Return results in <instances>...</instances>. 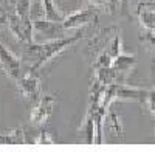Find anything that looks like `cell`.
I'll return each mask as SVG.
<instances>
[{
	"instance_id": "obj_1",
	"label": "cell",
	"mask_w": 155,
	"mask_h": 152,
	"mask_svg": "<svg viewBox=\"0 0 155 152\" xmlns=\"http://www.w3.org/2000/svg\"><path fill=\"white\" fill-rule=\"evenodd\" d=\"M84 37L82 31H78L71 36H65V37H59V39H51L45 44H25V53H23V59L31 61V65L28 68L30 73L37 71L41 67H44L50 59H53L54 56H58L59 53H62L65 48L74 45L78 41H81Z\"/></svg>"
},
{
	"instance_id": "obj_2",
	"label": "cell",
	"mask_w": 155,
	"mask_h": 152,
	"mask_svg": "<svg viewBox=\"0 0 155 152\" xmlns=\"http://www.w3.org/2000/svg\"><path fill=\"white\" fill-rule=\"evenodd\" d=\"M96 22H98V8L93 5L87 6L84 9H79V11H74L61 20L62 27L67 31L74 30V28H82V27H87V25L96 23Z\"/></svg>"
},
{
	"instance_id": "obj_3",
	"label": "cell",
	"mask_w": 155,
	"mask_h": 152,
	"mask_svg": "<svg viewBox=\"0 0 155 152\" xmlns=\"http://www.w3.org/2000/svg\"><path fill=\"white\" fill-rule=\"evenodd\" d=\"M6 22H8V27L12 31V34H16L19 37V41H22L23 44H31L33 42V22L31 19H23L20 17L17 12H9L6 16Z\"/></svg>"
},
{
	"instance_id": "obj_4",
	"label": "cell",
	"mask_w": 155,
	"mask_h": 152,
	"mask_svg": "<svg viewBox=\"0 0 155 152\" xmlns=\"http://www.w3.org/2000/svg\"><path fill=\"white\" fill-rule=\"evenodd\" d=\"M54 103H56L54 96H51V95H41V98L34 103V107L31 110L30 120L34 124H45L47 120L50 118V115L53 113Z\"/></svg>"
},
{
	"instance_id": "obj_5",
	"label": "cell",
	"mask_w": 155,
	"mask_h": 152,
	"mask_svg": "<svg viewBox=\"0 0 155 152\" xmlns=\"http://www.w3.org/2000/svg\"><path fill=\"white\" fill-rule=\"evenodd\" d=\"M0 64H2L5 73L9 76L11 79H14L16 82L20 79V76L23 74L20 59L16 55H12L2 42H0Z\"/></svg>"
},
{
	"instance_id": "obj_6",
	"label": "cell",
	"mask_w": 155,
	"mask_h": 152,
	"mask_svg": "<svg viewBox=\"0 0 155 152\" xmlns=\"http://www.w3.org/2000/svg\"><path fill=\"white\" fill-rule=\"evenodd\" d=\"M17 85L20 88L22 95L28 101H31V103H36V101L41 98L42 84H41V79H39L37 76H34L33 73L22 74L20 79L17 81Z\"/></svg>"
},
{
	"instance_id": "obj_7",
	"label": "cell",
	"mask_w": 155,
	"mask_h": 152,
	"mask_svg": "<svg viewBox=\"0 0 155 152\" xmlns=\"http://www.w3.org/2000/svg\"><path fill=\"white\" fill-rule=\"evenodd\" d=\"M33 27L36 31H39L41 34L47 36L48 39H59V37H65L67 34V30L62 27L61 22H56V20H50V19H45V20H34L33 22Z\"/></svg>"
},
{
	"instance_id": "obj_8",
	"label": "cell",
	"mask_w": 155,
	"mask_h": 152,
	"mask_svg": "<svg viewBox=\"0 0 155 152\" xmlns=\"http://www.w3.org/2000/svg\"><path fill=\"white\" fill-rule=\"evenodd\" d=\"M137 14L141 25L147 30L155 33V0L140 2L137 6Z\"/></svg>"
},
{
	"instance_id": "obj_9",
	"label": "cell",
	"mask_w": 155,
	"mask_h": 152,
	"mask_svg": "<svg viewBox=\"0 0 155 152\" xmlns=\"http://www.w3.org/2000/svg\"><path fill=\"white\" fill-rule=\"evenodd\" d=\"M138 64V58L137 55H126V53H121L116 58H113V62H112V67L116 70L120 76V81L121 82H126V76L132 71V68Z\"/></svg>"
},
{
	"instance_id": "obj_10",
	"label": "cell",
	"mask_w": 155,
	"mask_h": 152,
	"mask_svg": "<svg viewBox=\"0 0 155 152\" xmlns=\"http://www.w3.org/2000/svg\"><path fill=\"white\" fill-rule=\"evenodd\" d=\"M81 132H82V143L95 144V121H93V115L90 112H87L85 120L81 124Z\"/></svg>"
},
{
	"instance_id": "obj_11",
	"label": "cell",
	"mask_w": 155,
	"mask_h": 152,
	"mask_svg": "<svg viewBox=\"0 0 155 152\" xmlns=\"http://www.w3.org/2000/svg\"><path fill=\"white\" fill-rule=\"evenodd\" d=\"M106 51L112 56V58H116L118 55L123 53V47H121V34H120V30H115L113 31V36L107 41V45H106Z\"/></svg>"
},
{
	"instance_id": "obj_12",
	"label": "cell",
	"mask_w": 155,
	"mask_h": 152,
	"mask_svg": "<svg viewBox=\"0 0 155 152\" xmlns=\"http://www.w3.org/2000/svg\"><path fill=\"white\" fill-rule=\"evenodd\" d=\"M25 143H27V140H25V134L22 127L3 134V144H25Z\"/></svg>"
},
{
	"instance_id": "obj_13",
	"label": "cell",
	"mask_w": 155,
	"mask_h": 152,
	"mask_svg": "<svg viewBox=\"0 0 155 152\" xmlns=\"http://www.w3.org/2000/svg\"><path fill=\"white\" fill-rule=\"evenodd\" d=\"M112 62H113V58L106 51V50H102V51L95 58V62H93V68H101V67H112Z\"/></svg>"
},
{
	"instance_id": "obj_14",
	"label": "cell",
	"mask_w": 155,
	"mask_h": 152,
	"mask_svg": "<svg viewBox=\"0 0 155 152\" xmlns=\"http://www.w3.org/2000/svg\"><path fill=\"white\" fill-rule=\"evenodd\" d=\"M109 127L115 132V134H121V123H120V118L115 112H109V118H106Z\"/></svg>"
},
{
	"instance_id": "obj_15",
	"label": "cell",
	"mask_w": 155,
	"mask_h": 152,
	"mask_svg": "<svg viewBox=\"0 0 155 152\" xmlns=\"http://www.w3.org/2000/svg\"><path fill=\"white\" fill-rule=\"evenodd\" d=\"M140 41L147 44V47L152 50V53L155 56V33L153 31H144L140 34Z\"/></svg>"
},
{
	"instance_id": "obj_16",
	"label": "cell",
	"mask_w": 155,
	"mask_h": 152,
	"mask_svg": "<svg viewBox=\"0 0 155 152\" xmlns=\"http://www.w3.org/2000/svg\"><path fill=\"white\" fill-rule=\"evenodd\" d=\"M34 143H36V144H53L54 140L50 137V134L47 132V129H42L41 134H39V138H37Z\"/></svg>"
},
{
	"instance_id": "obj_17",
	"label": "cell",
	"mask_w": 155,
	"mask_h": 152,
	"mask_svg": "<svg viewBox=\"0 0 155 152\" xmlns=\"http://www.w3.org/2000/svg\"><path fill=\"white\" fill-rule=\"evenodd\" d=\"M146 104L149 106V109H150V112H152V115H153V118H155V88H152V90L149 92V96H147Z\"/></svg>"
},
{
	"instance_id": "obj_18",
	"label": "cell",
	"mask_w": 155,
	"mask_h": 152,
	"mask_svg": "<svg viewBox=\"0 0 155 152\" xmlns=\"http://www.w3.org/2000/svg\"><path fill=\"white\" fill-rule=\"evenodd\" d=\"M5 20H6V16H0V28H2V25L5 23Z\"/></svg>"
},
{
	"instance_id": "obj_19",
	"label": "cell",
	"mask_w": 155,
	"mask_h": 152,
	"mask_svg": "<svg viewBox=\"0 0 155 152\" xmlns=\"http://www.w3.org/2000/svg\"><path fill=\"white\" fill-rule=\"evenodd\" d=\"M0 144H3V134H0Z\"/></svg>"
},
{
	"instance_id": "obj_20",
	"label": "cell",
	"mask_w": 155,
	"mask_h": 152,
	"mask_svg": "<svg viewBox=\"0 0 155 152\" xmlns=\"http://www.w3.org/2000/svg\"><path fill=\"white\" fill-rule=\"evenodd\" d=\"M153 84H155V65H153Z\"/></svg>"
}]
</instances>
